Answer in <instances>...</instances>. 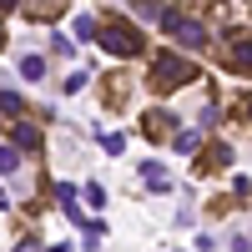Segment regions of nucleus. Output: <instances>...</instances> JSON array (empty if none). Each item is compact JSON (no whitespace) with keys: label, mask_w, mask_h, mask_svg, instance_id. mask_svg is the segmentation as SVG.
I'll return each instance as SVG.
<instances>
[{"label":"nucleus","mask_w":252,"mask_h":252,"mask_svg":"<svg viewBox=\"0 0 252 252\" xmlns=\"http://www.w3.org/2000/svg\"><path fill=\"white\" fill-rule=\"evenodd\" d=\"M10 136L26 146V152H35V146H40V126H35V121H15V126H10Z\"/></svg>","instance_id":"6"},{"label":"nucleus","mask_w":252,"mask_h":252,"mask_svg":"<svg viewBox=\"0 0 252 252\" xmlns=\"http://www.w3.org/2000/svg\"><path fill=\"white\" fill-rule=\"evenodd\" d=\"M76 40H96V15H81L76 20Z\"/></svg>","instance_id":"10"},{"label":"nucleus","mask_w":252,"mask_h":252,"mask_svg":"<svg viewBox=\"0 0 252 252\" xmlns=\"http://www.w3.org/2000/svg\"><path fill=\"white\" fill-rule=\"evenodd\" d=\"M161 26L172 31L187 51H202L207 46V31H202V20H192V15H182V10H161Z\"/></svg>","instance_id":"3"},{"label":"nucleus","mask_w":252,"mask_h":252,"mask_svg":"<svg viewBox=\"0 0 252 252\" xmlns=\"http://www.w3.org/2000/svg\"><path fill=\"white\" fill-rule=\"evenodd\" d=\"M15 252H35V242H31V237H26V242H20V247H15Z\"/></svg>","instance_id":"16"},{"label":"nucleus","mask_w":252,"mask_h":252,"mask_svg":"<svg viewBox=\"0 0 252 252\" xmlns=\"http://www.w3.org/2000/svg\"><path fill=\"white\" fill-rule=\"evenodd\" d=\"M242 106H247V111H242V116H247V121H252V96H247V101H242Z\"/></svg>","instance_id":"18"},{"label":"nucleus","mask_w":252,"mask_h":252,"mask_svg":"<svg viewBox=\"0 0 252 252\" xmlns=\"http://www.w3.org/2000/svg\"><path fill=\"white\" fill-rule=\"evenodd\" d=\"M20 76H26V81H40V76H46V61H40V56H26V61H20Z\"/></svg>","instance_id":"7"},{"label":"nucleus","mask_w":252,"mask_h":252,"mask_svg":"<svg viewBox=\"0 0 252 252\" xmlns=\"http://www.w3.org/2000/svg\"><path fill=\"white\" fill-rule=\"evenodd\" d=\"M227 71H237V76H252V31H227Z\"/></svg>","instance_id":"4"},{"label":"nucleus","mask_w":252,"mask_h":252,"mask_svg":"<svg viewBox=\"0 0 252 252\" xmlns=\"http://www.w3.org/2000/svg\"><path fill=\"white\" fill-rule=\"evenodd\" d=\"M15 5H20V0H0V10H15Z\"/></svg>","instance_id":"17"},{"label":"nucleus","mask_w":252,"mask_h":252,"mask_svg":"<svg viewBox=\"0 0 252 252\" xmlns=\"http://www.w3.org/2000/svg\"><path fill=\"white\" fill-rule=\"evenodd\" d=\"M15 166H20V152L15 146H0V172H15Z\"/></svg>","instance_id":"11"},{"label":"nucleus","mask_w":252,"mask_h":252,"mask_svg":"<svg viewBox=\"0 0 252 252\" xmlns=\"http://www.w3.org/2000/svg\"><path fill=\"white\" fill-rule=\"evenodd\" d=\"M56 202H61V207H66V217H71V222L81 227V232H86V227H91L86 217H81V207H76V192H71V187H56Z\"/></svg>","instance_id":"5"},{"label":"nucleus","mask_w":252,"mask_h":252,"mask_svg":"<svg viewBox=\"0 0 252 252\" xmlns=\"http://www.w3.org/2000/svg\"><path fill=\"white\" fill-rule=\"evenodd\" d=\"M146 136H166V116H161V111L146 116Z\"/></svg>","instance_id":"13"},{"label":"nucleus","mask_w":252,"mask_h":252,"mask_svg":"<svg viewBox=\"0 0 252 252\" xmlns=\"http://www.w3.org/2000/svg\"><path fill=\"white\" fill-rule=\"evenodd\" d=\"M0 46H5V31H0Z\"/></svg>","instance_id":"19"},{"label":"nucleus","mask_w":252,"mask_h":252,"mask_svg":"<svg viewBox=\"0 0 252 252\" xmlns=\"http://www.w3.org/2000/svg\"><path fill=\"white\" fill-rule=\"evenodd\" d=\"M0 111H5V116H20V111H26V101H20L15 91H0Z\"/></svg>","instance_id":"9"},{"label":"nucleus","mask_w":252,"mask_h":252,"mask_svg":"<svg viewBox=\"0 0 252 252\" xmlns=\"http://www.w3.org/2000/svg\"><path fill=\"white\" fill-rule=\"evenodd\" d=\"M101 146H106V152L116 157V152H121V146H126V136H116V131H111V136H101Z\"/></svg>","instance_id":"14"},{"label":"nucleus","mask_w":252,"mask_h":252,"mask_svg":"<svg viewBox=\"0 0 252 252\" xmlns=\"http://www.w3.org/2000/svg\"><path fill=\"white\" fill-rule=\"evenodd\" d=\"M56 5H61V0H35L31 10H35V15H46V10H56Z\"/></svg>","instance_id":"15"},{"label":"nucleus","mask_w":252,"mask_h":252,"mask_svg":"<svg viewBox=\"0 0 252 252\" xmlns=\"http://www.w3.org/2000/svg\"><path fill=\"white\" fill-rule=\"evenodd\" d=\"M121 96H126V76H111L106 81V106H121Z\"/></svg>","instance_id":"8"},{"label":"nucleus","mask_w":252,"mask_h":252,"mask_svg":"<svg viewBox=\"0 0 252 252\" xmlns=\"http://www.w3.org/2000/svg\"><path fill=\"white\" fill-rule=\"evenodd\" d=\"M197 146H202V136H197V131H182V136H177V152H187V157H192Z\"/></svg>","instance_id":"12"},{"label":"nucleus","mask_w":252,"mask_h":252,"mask_svg":"<svg viewBox=\"0 0 252 252\" xmlns=\"http://www.w3.org/2000/svg\"><path fill=\"white\" fill-rule=\"evenodd\" d=\"M197 76H202V71H197L187 56L161 51V56H157V71H152V86H157V91H177V86H187V81H197Z\"/></svg>","instance_id":"2"},{"label":"nucleus","mask_w":252,"mask_h":252,"mask_svg":"<svg viewBox=\"0 0 252 252\" xmlns=\"http://www.w3.org/2000/svg\"><path fill=\"white\" fill-rule=\"evenodd\" d=\"M96 40H101L111 56H141V51H146L141 31L126 26V20H116V15H96Z\"/></svg>","instance_id":"1"}]
</instances>
